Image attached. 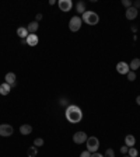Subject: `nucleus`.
Returning a JSON list of instances; mask_svg holds the SVG:
<instances>
[{
    "label": "nucleus",
    "mask_w": 140,
    "mask_h": 157,
    "mask_svg": "<svg viewBox=\"0 0 140 157\" xmlns=\"http://www.w3.org/2000/svg\"><path fill=\"white\" fill-rule=\"evenodd\" d=\"M64 115H66V119L69 121L70 124H78V122L83 119V111H81V108L77 107V105L70 104L69 107H66Z\"/></svg>",
    "instance_id": "1"
},
{
    "label": "nucleus",
    "mask_w": 140,
    "mask_h": 157,
    "mask_svg": "<svg viewBox=\"0 0 140 157\" xmlns=\"http://www.w3.org/2000/svg\"><path fill=\"white\" fill-rule=\"evenodd\" d=\"M81 20L86 24H88V25H97L98 21H100V17H98L97 13H94V11H86L83 14V17H81Z\"/></svg>",
    "instance_id": "2"
},
{
    "label": "nucleus",
    "mask_w": 140,
    "mask_h": 157,
    "mask_svg": "<svg viewBox=\"0 0 140 157\" xmlns=\"http://www.w3.org/2000/svg\"><path fill=\"white\" fill-rule=\"evenodd\" d=\"M86 144H87V150L93 154V153H95V151L98 150V147H100V140H98L95 136H91V138L87 139Z\"/></svg>",
    "instance_id": "3"
},
{
    "label": "nucleus",
    "mask_w": 140,
    "mask_h": 157,
    "mask_svg": "<svg viewBox=\"0 0 140 157\" xmlns=\"http://www.w3.org/2000/svg\"><path fill=\"white\" fill-rule=\"evenodd\" d=\"M69 28H70V31L77 32L78 30L81 28V18H80L78 16L71 17V18H70V21H69Z\"/></svg>",
    "instance_id": "4"
},
{
    "label": "nucleus",
    "mask_w": 140,
    "mask_h": 157,
    "mask_svg": "<svg viewBox=\"0 0 140 157\" xmlns=\"http://www.w3.org/2000/svg\"><path fill=\"white\" fill-rule=\"evenodd\" d=\"M14 132V129H13V126L8 125V124H1L0 125V136H3V138H8V136H11Z\"/></svg>",
    "instance_id": "5"
},
{
    "label": "nucleus",
    "mask_w": 140,
    "mask_h": 157,
    "mask_svg": "<svg viewBox=\"0 0 140 157\" xmlns=\"http://www.w3.org/2000/svg\"><path fill=\"white\" fill-rule=\"evenodd\" d=\"M88 136H87L86 132H76L73 135V142L77 143V144H81V143H86Z\"/></svg>",
    "instance_id": "6"
},
{
    "label": "nucleus",
    "mask_w": 140,
    "mask_h": 157,
    "mask_svg": "<svg viewBox=\"0 0 140 157\" xmlns=\"http://www.w3.org/2000/svg\"><path fill=\"white\" fill-rule=\"evenodd\" d=\"M58 4H59V8L62 10L63 13H67V11H70L71 7H73L71 0H59V1H58Z\"/></svg>",
    "instance_id": "7"
},
{
    "label": "nucleus",
    "mask_w": 140,
    "mask_h": 157,
    "mask_svg": "<svg viewBox=\"0 0 140 157\" xmlns=\"http://www.w3.org/2000/svg\"><path fill=\"white\" fill-rule=\"evenodd\" d=\"M116 72L119 74H128L130 72V67H129V65L126 62H119L116 65Z\"/></svg>",
    "instance_id": "8"
},
{
    "label": "nucleus",
    "mask_w": 140,
    "mask_h": 157,
    "mask_svg": "<svg viewBox=\"0 0 140 157\" xmlns=\"http://www.w3.org/2000/svg\"><path fill=\"white\" fill-rule=\"evenodd\" d=\"M25 41H27V45H28V47H37L38 42H39V38H38L37 34H30Z\"/></svg>",
    "instance_id": "9"
},
{
    "label": "nucleus",
    "mask_w": 140,
    "mask_h": 157,
    "mask_svg": "<svg viewBox=\"0 0 140 157\" xmlns=\"http://www.w3.org/2000/svg\"><path fill=\"white\" fill-rule=\"evenodd\" d=\"M137 14H139V10L134 8L133 6L132 7H129V8H126V13H125V16H126L128 20H134V18L137 17Z\"/></svg>",
    "instance_id": "10"
},
{
    "label": "nucleus",
    "mask_w": 140,
    "mask_h": 157,
    "mask_svg": "<svg viewBox=\"0 0 140 157\" xmlns=\"http://www.w3.org/2000/svg\"><path fill=\"white\" fill-rule=\"evenodd\" d=\"M6 83L7 84H10V86L13 87V86H16V74L13 73V72H10V73H7L6 74Z\"/></svg>",
    "instance_id": "11"
},
{
    "label": "nucleus",
    "mask_w": 140,
    "mask_h": 157,
    "mask_svg": "<svg viewBox=\"0 0 140 157\" xmlns=\"http://www.w3.org/2000/svg\"><path fill=\"white\" fill-rule=\"evenodd\" d=\"M134 143H136V139L133 135H126L125 136V144L128 147H134Z\"/></svg>",
    "instance_id": "12"
},
{
    "label": "nucleus",
    "mask_w": 140,
    "mask_h": 157,
    "mask_svg": "<svg viewBox=\"0 0 140 157\" xmlns=\"http://www.w3.org/2000/svg\"><path fill=\"white\" fill-rule=\"evenodd\" d=\"M32 132V126L28 125V124H24V125L20 126V133L24 135V136H27V135H30Z\"/></svg>",
    "instance_id": "13"
},
{
    "label": "nucleus",
    "mask_w": 140,
    "mask_h": 157,
    "mask_svg": "<svg viewBox=\"0 0 140 157\" xmlns=\"http://www.w3.org/2000/svg\"><path fill=\"white\" fill-rule=\"evenodd\" d=\"M17 35L21 39H27V37L30 35V32H28V30L25 27H20V28H17Z\"/></svg>",
    "instance_id": "14"
},
{
    "label": "nucleus",
    "mask_w": 140,
    "mask_h": 157,
    "mask_svg": "<svg viewBox=\"0 0 140 157\" xmlns=\"http://www.w3.org/2000/svg\"><path fill=\"white\" fill-rule=\"evenodd\" d=\"M38 28H39V23H37V21H32V23H30L27 25V30H28L30 34H35L38 31Z\"/></svg>",
    "instance_id": "15"
},
{
    "label": "nucleus",
    "mask_w": 140,
    "mask_h": 157,
    "mask_svg": "<svg viewBox=\"0 0 140 157\" xmlns=\"http://www.w3.org/2000/svg\"><path fill=\"white\" fill-rule=\"evenodd\" d=\"M10 90H11V86L10 84H7V83L0 84V94L1 95H8L10 94Z\"/></svg>",
    "instance_id": "16"
},
{
    "label": "nucleus",
    "mask_w": 140,
    "mask_h": 157,
    "mask_svg": "<svg viewBox=\"0 0 140 157\" xmlns=\"http://www.w3.org/2000/svg\"><path fill=\"white\" fill-rule=\"evenodd\" d=\"M129 67H130V70H132V72H136V70H137V69L140 67V59H139V58L133 59L132 62H130V65H129Z\"/></svg>",
    "instance_id": "17"
},
{
    "label": "nucleus",
    "mask_w": 140,
    "mask_h": 157,
    "mask_svg": "<svg viewBox=\"0 0 140 157\" xmlns=\"http://www.w3.org/2000/svg\"><path fill=\"white\" fill-rule=\"evenodd\" d=\"M76 11L83 16V14L86 13V3H84V1H78L77 4H76Z\"/></svg>",
    "instance_id": "18"
},
{
    "label": "nucleus",
    "mask_w": 140,
    "mask_h": 157,
    "mask_svg": "<svg viewBox=\"0 0 140 157\" xmlns=\"http://www.w3.org/2000/svg\"><path fill=\"white\" fill-rule=\"evenodd\" d=\"M27 154H28V157H37V154H38V147H35V146L28 147V150H27Z\"/></svg>",
    "instance_id": "19"
},
{
    "label": "nucleus",
    "mask_w": 140,
    "mask_h": 157,
    "mask_svg": "<svg viewBox=\"0 0 140 157\" xmlns=\"http://www.w3.org/2000/svg\"><path fill=\"white\" fill-rule=\"evenodd\" d=\"M137 154H139V151H137V149H136V147H129L128 156H129V157H137Z\"/></svg>",
    "instance_id": "20"
},
{
    "label": "nucleus",
    "mask_w": 140,
    "mask_h": 157,
    "mask_svg": "<svg viewBox=\"0 0 140 157\" xmlns=\"http://www.w3.org/2000/svg\"><path fill=\"white\" fill-rule=\"evenodd\" d=\"M126 76H128V80H129V81H134V80H136V72L130 70L128 74H126Z\"/></svg>",
    "instance_id": "21"
},
{
    "label": "nucleus",
    "mask_w": 140,
    "mask_h": 157,
    "mask_svg": "<svg viewBox=\"0 0 140 157\" xmlns=\"http://www.w3.org/2000/svg\"><path fill=\"white\" fill-rule=\"evenodd\" d=\"M34 146H35V147H41V146H44V139L37 138V139L34 140Z\"/></svg>",
    "instance_id": "22"
},
{
    "label": "nucleus",
    "mask_w": 140,
    "mask_h": 157,
    "mask_svg": "<svg viewBox=\"0 0 140 157\" xmlns=\"http://www.w3.org/2000/svg\"><path fill=\"white\" fill-rule=\"evenodd\" d=\"M59 104H60V105H63V107H69V105H70V104H69V100H67V98H64V97L59 100Z\"/></svg>",
    "instance_id": "23"
},
{
    "label": "nucleus",
    "mask_w": 140,
    "mask_h": 157,
    "mask_svg": "<svg viewBox=\"0 0 140 157\" xmlns=\"http://www.w3.org/2000/svg\"><path fill=\"white\" fill-rule=\"evenodd\" d=\"M104 157H115V151L112 149H107V151H105V156Z\"/></svg>",
    "instance_id": "24"
},
{
    "label": "nucleus",
    "mask_w": 140,
    "mask_h": 157,
    "mask_svg": "<svg viewBox=\"0 0 140 157\" xmlns=\"http://www.w3.org/2000/svg\"><path fill=\"white\" fill-rule=\"evenodd\" d=\"M122 4H123L126 8H129L133 6V1H130V0H122Z\"/></svg>",
    "instance_id": "25"
},
{
    "label": "nucleus",
    "mask_w": 140,
    "mask_h": 157,
    "mask_svg": "<svg viewBox=\"0 0 140 157\" xmlns=\"http://www.w3.org/2000/svg\"><path fill=\"white\" fill-rule=\"evenodd\" d=\"M128 151H129V147H128L126 144H125V146H122V147H121V153H122V154H126Z\"/></svg>",
    "instance_id": "26"
},
{
    "label": "nucleus",
    "mask_w": 140,
    "mask_h": 157,
    "mask_svg": "<svg viewBox=\"0 0 140 157\" xmlns=\"http://www.w3.org/2000/svg\"><path fill=\"white\" fill-rule=\"evenodd\" d=\"M80 157H91V153H90L88 150H86V151H81Z\"/></svg>",
    "instance_id": "27"
},
{
    "label": "nucleus",
    "mask_w": 140,
    "mask_h": 157,
    "mask_svg": "<svg viewBox=\"0 0 140 157\" xmlns=\"http://www.w3.org/2000/svg\"><path fill=\"white\" fill-rule=\"evenodd\" d=\"M133 7L139 10V8H140V0H136V1H133Z\"/></svg>",
    "instance_id": "28"
},
{
    "label": "nucleus",
    "mask_w": 140,
    "mask_h": 157,
    "mask_svg": "<svg viewBox=\"0 0 140 157\" xmlns=\"http://www.w3.org/2000/svg\"><path fill=\"white\" fill-rule=\"evenodd\" d=\"M42 14H41V13H38V14H37V17H35V21H37V23H38V21H41V20H42Z\"/></svg>",
    "instance_id": "29"
},
{
    "label": "nucleus",
    "mask_w": 140,
    "mask_h": 157,
    "mask_svg": "<svg viewBox=\"0 0 140 157\" xmlns=\"http://www.w3.org/2000/svg\"><path fill=\"white\" fill-rule=\"evenodd\" d=\"M91 157H104V156H102V154H100V153H97V151H95V153H93V154H91Z\"/></svg>",
    "instance_id": "30"
},
{
    "label": "nucleus",
    "mask_w": 140,
    "mask_h": 157,
    "mask_svg": "<svg viewBox=\"0 0 140 157\" xmlns=\"http://www.w3.org/2000/svg\"><path fill=\"white\" fill-rule=\"evenodd\" d=\"M136 102H137V105H140V95L136 97Z\"/></svg>",
    "instance_id": "31"
},
{
    "label": "nucleus",
    "mask_w": 140,
    "mask_h": 157,
    "mask_svg": "<svg viewBox=\"0 0 140 157\" xmlns=\"http://www.w3.org/2000/svg\"><path fill=\"white\" fill-rule=\"evenodd\" d=\"M132 31H133V32L137 31V27H136V25H132Z\"/></svg>",
    "instance_id": "32"
},
{
    "label": "nucleus",
    "mask_w": 140,
    "mask_h": 157,
    "mask_svg": "<svg viewBox=\"0 0 140 157\" xmlns=\"http://www.w3.org/2000/svg\"><path fill=\"white\" fill-rule=\"evenodd\" d=\"M49 4H51V6H53V4H56V1H55V0H51V1H49Z\"/></svg>",
    "instance_id": "33"
},
{
    "label": "nucleus",
    "mask_w": 140,
    "mask_h": 157,
    "mask_svg": "<svg viewBox=\"0 0 140 157\" xmlns=\"http://www.w3.org/2000/svg\"><path fill=\"white\" fill-rule=\"evenodd\" d=\"M123 157H129V156H123Z\"/></svg>",
    "instance_id": "34"
}]
</instances>
